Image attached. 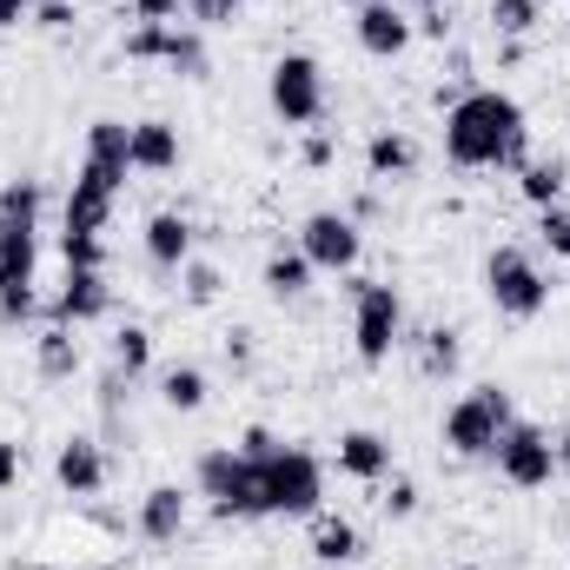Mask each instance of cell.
<instances>
[{
  "instance_id": "cell-29",
  "label": "cell",
  "mask_w": 570,
  "mask_h": 570,
  "mask_svg": "<svg viewBox=\"0 0 570 570\" xmlns=\"http://www.w3.org/2000/svg\"><path fill=\"white\" fill-rule=\"evenodd\" d=\"M538 13H544L538 0H491V27H498L504 40H524V33L538 27Z\"/></svg>"
},
{
  "instance_id": "cell-9",
  "label": "cell",
  "mask_w": 570,
  "mask_h": 570,
  "mask_svg": "<svg viewBox=\"0 0 570 570\" xmlns=\"http://www.w3.org/2000/svg\"><path fill=\"white\" fill-rule=\"evenodd\" d=\"M266 94H273V114H279L285 127H312V120L325 114V73H318L312 53H285V60H273Z\"/></svg>"
},
{
  "instance_id": "cell-42",
  "label": "cell",
  "mask_w": 570,
  "mask_h": 570,
  "mask_svg": "<svg viewBox=\"0 0 570 570\" xmlns=\"http://www.w3.org/2000/svg\"><path fill=\"white\" fill-rule=\"evenodd\" d=\"M20 20H33V0H0V27H20Z\"/></svg>"
},
{
  "instance_id": "cell-5",
  "label": "cell",
  "mask_w": 570,
  "mask_h": 570,
  "mask_svg": "<svg viewBox=\"0 0 570 570\" xmlns=\"http://www.w3.org/2000/svg\"><path fill=\"white\" fill-rule=\"evenodd\" d=\"M259 491H266V518H312L325 498V471L312 451H273L259 458Z\"/></svg>"
},
{
  "instance_id": "cell-4",
  "label": "cell",
  "mask_w": 570,
  "mask_h": 570,
  "mask_svg": "<svg viewBox=\"0 0 570 570\" xmlns=\"http://www.w3.org/2000/svg\"><path fill=\"white\" fill-rule=\"evenodd\" d=\"M511 419H518V412H511V392H504V385H478V392H464V399L444 412V444H451L458 458H491Z\"/></svg>"
},
{
  "instance_id": "cell-22",
  "label": "cell",
  "mask_w": 570,
  "mask_h": 570,
  "mask_svg": "<svg viewBox=\"0 0 570 570\" xmlns=\"http://www.w3.org/2000/svg\"><path fill=\"white\" fill-rule=\"evenodd\" d=\"M33 365H40V379H73V372H80L73 325H47V332L33 338Z\"/></svg>"
},
{
  "instance_id": "cell-12",
  "label": "cell",
  "mask_w": 570,
  "mask_h": 570,
  "mask_svg": "<svg viewBox=\"0 0 570 570\" xmlns=\"http://www.w3.org/2000/svg\"><path fill=\"white\" fill-rule=\"evenodd\" d=\"M53 478H60L67 498H100V491H107V451H100L94 438H67V444L53 451Z\"/></svg>"
},
{
  "instance_id": "cell-31",
  "label": "cell",
  "mask_w": 570,
  "mask_h": 570,
  "mask_svg": "<svg viewBox=\"0 0 570 570\" xmlns=\"http://www.w3.org/2000/svg\"><path fill=\"white\" fill-rule=\"evenodd\" d=\"M179 279H186V305H213V298H219V266H206V259H186V266H179Z\"/></svg>"
},
{
  "instance_id": "cell-10",
  "label": "cell",
  "mask_w": 570,
  "mask_h": 570,
  "mask_svg": "<svg viewBox=\"0 0 570 570\" xmlns=\"http://www.w3.org/2000/svg\"><path fill=\"white\" fill-rule=\"evenodd\" d=\"M298 253L312 259V273H352L358 253H365V239H358V226L345 213H312L298 226Z\"/></svg>"
},
{
  "instance_id": "cell-7",
  "label": "cell",
  "mask_w": 570,
  "mask_h": 570,
  "mask_svg": "<svg viewBox=\"0 0 570 570\" xmlns=\"http://www.w3.org/2000/svg\"><path fill=\"white\" fill-rule=\"evenodd\" d=\"M358 312H352V345H358V358L365 365H385L392 358V345H399V332H405V305H399V292L385 279H358Z\"/></svg>"
},
{
  "instance_id": "cell-34",
  "label": "cell",
  "mask_w": 570,
  "mask_h": 570,
  "mask_svg": "<svg viewBox=\"0 0 570 570\" xmlns=\"http://www.w3.org/2000/svg\"><path fill=\"white\" fill-rule=\"evenodd\" d=\"M33 27L67 33V27H73V0H33Z\"/></svg>"
},
{
  "instance_id": "cell-26",
  "label": "cell",
  "mask_w": 570,
  "mask_h": 570,
  "mask_svg": "<svg viewBox=\"0 0 570 570\" xmlns=\"http://www.w3.org/2000/svg\"><path fill=\"white\" fill-rule=\"evenodd\" d=\"M458 358H464V345H458L451 325H431L425 338H419V365H425V379H451Z\"/></svg>"
},
{
  "instance_id": "cell-8",
  "label": "cell",
  "mask_w": 570,
  "mask_h": 570,
  "mask_svg": "<svg viewBox=\"0 0 570 570\" xmlns=\"http://www.w3.org/2000/svg\"><path fill=\"white\" fill-rule=\"evenodd\" d=\"M491 458H498L504 484H518V491H544L558 478V444H551V431L531 425V419H511Z\"/></svg>"
},
{
  "instance_id": "cell-38",
  "label": "cell",
  "mask_w": 570,
  "mask_h": 570,
  "mask_svg": "<svg viewBox=\"0 0 570 570\" xmlns=\"http://www.w3.org/2000/svg\"><path fill=\"white\" fill-rule=\"evenodd\" d=\"M412 33H425V40H444V33H451V13H444V7H425Z\"/></svg>"
},
{
  "instance_id": "cell-35",
  "label": "cell",
  "mask_w": 570,
  "mask_h": 570,
  "mask_svg": "<svg viewBox=\"0 0 570 570\" xmlns=\"http://www.w3.org/2000/svg\"><path fill=\"white\" fill-rule=\"evenodd\" d=\"M33 312H40L33 285H20V292H0V318H7V325H20V318H33Z\"/></svg>"
},
{
  "instance_id": "cell-41",
  "label": "cell",
  "mask_w": 570,
  "mask_h": 570,
  "mask_svg": "<svg viewBox=\"0 0 570 570\" xmlns=\"http://www.w3.org/2000/svg\"><path fill=\"white\" fill-rule=\"evenodd\" d=\"M226 358L246 365V358H253V332H226Z\"/></svg>"
},
{
  "instance_id": "cell-13",
  "label": "cell",
  "mask_w": 570,
  "mask_h": 570,
  "mask_svg": "<svg viewBox=\"0 0 570 570\" xmlns=\"http://www.w3.org/2000/svg\"><path fill=\"white\" fill-rule=\"evenodd\" d=\"M107 305H114L107 273H80V266H67V285L53 292V325H87V318H100Z\"/></svg>"
},
{
  "instance_id": "cell-2",
  "label": "cell",
  "mask_w": 570,
  "mask_h": 570,
  "mask_svg": "<svg viewBox=\"0 0 570 570\" xmlns=\"http://www.w3.org/2000/svg\"><path fill=\"white\" fill-rule=\"evenodd\" d=\"M40 179H7L0 186V292L33 285L40 259Z\"/></svg>"
},
{
  "instance_id": "cell-18",
  "label": "cell",
  "mask_w": 570,
  "mask_h": 570,
  "mask_svg": "<svg viewBox=\"0 0 570 570\" xmlns=\"http://www.w3.org/2000/svg\"><path fill=\"white\" fill-rule=\"evenodd\" d=\"M338 471L358 478V484H379V478L392 471V444H385L379 431H345V438H338Z\"/></svg>"
},
{
  "instance_id": "cell-28",
  "label": "cell",
  "mask_w": 570,
  "mask_h": 570,
  "mask_svg": "<svg viewBox=\"0 0 570 570\" xmlns=\"http://www.w3.org/2000/svg\"><path fill=\"white\" fill-rule=\"evenodd\" d=\"M146 365H153V332L146 325H120L114 332V372L120 379H140Z\"/></svg>"
},
{
  "instance_id": "cell-20",
  "label": "cell",
  "mask_w": 570,
  "mask_h": 570,
  "mask_svg": "<svg viewBox=\"0 0 570 570\" xmlns=\"http://www.w3.org/2000/svg\"><path fill=\"white\" fill-rule=\"evenodd\" d=\"M159 60L179 73V80H206V40H199V27H159Z\"/></svg>"
},
{
  "instance_id": "cell-15",
  "label": "cell",
  "mask_w": 570,
  "mask_h": 570,
  "mask_svg": "<svg viewBox=\"0 0 570 570\" xmlns=\"http://www.w3.org/2000/svg\"><path fill=\"white\" fill-rule=\"evenodd\" d=\"M114 199H120L114 186H100L94 173H80V179H73V193H67L60 233H94V239H100V233H107V219H114Z\"/></svg>"
},
{
  "instance_id": "cell-39",
  "label": "cell",
  "mask_w": 570,
  "mask_h": 570,
  "mask_svg": "<svg viewBox=\"0 0 570 570\" xmlns=\"http://www.w3.org/2000/svg\"><path fill=\"white\" fill-rule=\"evenodd\" d=\"M13 484H20V444L0 438V491H13Z\"/></svg>"
},
{
  "instance_id": "cell-1",
  "label": "cell",
  "mask_w": 570,
  "mask_h": 570,
  "mask_svg": "<svg viewBox=\"0 0 570 570\" xmlns=\"http://www.w3.org/2000/svg\"><path fill=\"white\" fill-rule=\"evenodd\" d=\"M444 153L451 166H531V127H524V107L498 87H478V94H458L451 114H444Z\"/></svg>"
},
{
  "instance_id": "cell-33",
  "label": "cell",
  "mask_w": 570,
  "mask_h": 570,
  "mask_svg": "<svg viewBox=\"0 0 570 570\" xmlns=\"http://www.w3.org/2000/svg\"><path fill=\"white\" fill-rule=\"evenodd\" d=\"M538 239H544L558 259H570V213H564V206H544V219H538Z\"/></svg>"
},
{
  "instance_id": "cell-43",
  "label": "cell",
  "mask_w": 570,
  "mask_h": 570,
  "mask_svg": "<svg viewBox=\"0 0 570 570\" xmlns=\"http://www.w3.org/2000/svg\"><path fill=\"white\" fill-rule=\"evenodd\" d=\"M325 159H332V140H325V134H318V140H305V166H325Z\"/></svg>"
},
{
  "instance_id": "cell-19",
  "label": "cell",
  "mask_w": 570,
  "mask_h": 570,
  "mask_svg": "<svg viewBox=\"0 0 570 570\" xmlns=\"http://www.w3.org/2000/svg\"><path fill=\"white\" fill-rule=\"evenodd\" d=\"M365 544H358V524L352 518H332V511H312V558L318 564H352Z\"/></svg>"
},
{
  "instance_id": "cell-17",
  "label": "cell",
  "mask_w": 570,
  "mask_h": 570,
  "mask_svg": "<svg viewBox=\"0 0 570 570\" xmlns=\"http://www.w3.org/2000/svg\"><path fill=\"white\" fill-rule=\"evenodd\" d=\"M146 259L166 266V273H179L193 259V219L186 213H153L146 219Z\"/></svg>"
},
{
  "instance_id": "cell-30",
  "label": "cell",
  "mask_w": 570,
  "mask_h": 570,
  "mask_svg": "<svg viewBox=\"0 0 570 570\" xmlns=\"http://www.w3.org/2000/svg\"><path fill=\"white\" fill-rule=\"evenodd\" d=\"M60 253L80 273H107V239H94V233H60Z\"/></svg>"
},
{
  "instance_id": "cell-14",
  "label": "cell",
  "mask_w": 570,
  "mask_h": 570,
  "mask_svg": "<svg viewBox=\"0 0 570 570\" xmlns=\"http://www.w3.org/2000/svg\"><path fill=\"white\" fill-rule=\"evenodd\" d=\"M358 47L379 53V60H392V53L412 47V20H405L392 0H365V7H358Z\"/></svg>"
},
{
  "instance_id": "cell-6",
  "label": "cell",
  "mask_w": 570,
  "mask_h": 570,
  "mask_svg": "<svg viewBox=\"0 0 570 570\" xmlns=\"http://www.w3.org/2000/svg\"><path fill=\"white\" fill-rule=\"evenodd\" d=\"M484 292H491V305H498L504 318H538V312L551 305V279L538 273V259H531L524 246H498V253L484 259Z\"/></svg>"
},
{
  "instance_id": "cell-11",
  "label": "cell",
  "mask_w": 570,
  "mask_h": 570,
  "mask_svg": "<svg viewBox=\"0 0 570 570\" xmlns=\"http://www.w3.org/2000/svg\"><path fill=\"white\" fill-rule=\"evenodd\" d=\"M80 173H94L100 186H127V173H134V127L127 120H94L87 127V159H80Z\"/></svg>"
},
{
  "instance_id": "cell-3",
  "label": "cell",
  "mask_w": 570,
  "mask_h": 570,
  "mask_svg": "<svg viewBox=\"0 0 570 570\" xmlns=\"http://www.w3.org/2000/svg\"><path fill=\"white\" fill-rule=\"evenodd\" d=\"M193 484H199V498L213 504V518H266V491H259V464L253 458H239L233 444H219V451H206L199 458V471H193Z\"/></svg>"
},
{
  "instance_id": "cell-24",
  "label": "cell",
  "mask_w": 570,
  "mask_h": 570,
  "mask_svg": "<svg viewBox=\"0 0 570 570\" xmlns=\"http://www.w3.org/2000/svg\"><path fill=\"white\" fill-rule=\"evenodd\" d=\"M564 186H570V173H564V159H531L524 173H518V193L544 213V206H558L564 199Z\"/></svg>"
},
{
  "instance_id": "cell-25",
  "label": "cell",
  "mask_w": 570,
  "mask_h": 570,
  "mask_svg": "<svg viewBox=\"0 0 570 570\" xmlns=\"http://www.w3.org/2000/svg\"><path fill=\"white\" fill-rule=\"evenodd\" d=\"M159 399H166L173 412H199V405H206V372H199V365H166V372H159Z\"/></svg>"
},
{
  "instance_id": "cell-32",
  "label": "cell",
  "mask_w": 570,
  "mask_h": 570,
  "mask_svg": "<svg viewBox=\"0 0 570 570\" xmlns=\"http://www.w3.org/2000/svg\"><path fill=\"white\" fill-rule=\"evenodd\" d=\"M186 13H193V27H233L246 13V0H186Z\"/></svg>"
},
{
  "instance_id": "cell-23",
  "label": "cell",
  "mask_w": 570,
  "mask_h": 570,
  "mask_svg": "<svg viewBox=\"0 0 570 570\" xmlns=\"http://www.w3.org/2000/svg\"><path fill=\"white\" fill-rule=\"evenodd\" d=\"M412 166H419V146L405 134H372V146H365V173L372 179H405Z\"/></svg>"
},
{
  "instance_id": "cell-27",
  "label": "cell",
  "mask_w": 570,
  "mask_h": 570,
  "mask_svg": "<svg viewBox=\"0 0 570 570\" xmlns=\"http://www.w3.org/2000/svg\"><path fill=\"white\" fill-rule=\"evenodd\" d=\"M305 285H312V259H305L298 246H292V253H273V259H266V292H273V298H298Z\"/></svg>"
},
{
  "instance_id": "cell-36",
  "label": "cell",
  "mask_w": 570,
  "mask_h": 570,
  "mask_svg": "<svg viewBox=\"0 0 570 570\" xmlns=\"http://www.w3.org/2000/svg\"><path fill=\"white\" fill-rule=\"evenodd\" d=\"M385 511H392V518H412V511H419V484H412V478H392Z\"/></svg>"
},
{
  "instance_id": "cell-16",
  "label": "cell",
  "mask_w": 570,
  "mask_h": 570,
  "mask_svg": "<svg viewBox=\"0 0 570 570\" xmlns=\"http://www.w3.org/2000/svg\"><path fill=\"white\" fill-rule=\"evenodd\" d=\"M140 538L146 544H179L186 538V491L179 484H153L140 498Z\"/></svg>"
},
{
  "instance_id": "cell-37",
  "label": "cell",
  "mask_w": 570,
  "mask_h": 570,
  "mask_svg": "<svg viewBox=\"0 0 570 570\" xmlns=\"http://www.w3.org/2000/svg\"><path fill=\"white\" fill-rule=\"evenodd\" d=\"M273 451H279V444H273V431H266V425H253L246 438H239V458H253V464H259V458H273Z\"/></svg>"
},
{
  "instance_id": "cell-40",
  "label": "cell",
  "mask_w": 570,
  "mask_h": 570,
  "mask_svg": "<svg viewBox=\"0 0 570 570\" xmlns=\"http://www.w3.org/2000/svg\"><path fill=\"white\" fill-rule=\"evenodd\" d=\"M179 7H186V0H134V13H140V20H173Z\"/></svg>"
},
{
  "instance_id": "cell-45",
  "label": "cell",
  "mask_w": 570,
  "mask_h": 570,
  "mask_svg": "<svg viewBox=\"0 0 570 570\" xmlns=\"http://www.w3.org/2000/svg\"><path fill=\"white\" fill-rule=\"evenodd\" d=\"M412 7H419V13H425V7H444V0H412Z\"/></svg>"
},
{
  "instance_id": "cell-21",
  "label": "cell",
  "mask_w": 570,
  "mask_h": 570,
  "mask_svg": "<svg viewBox=\"0 0 570 570\" xmlns=\"http://www.w3.org/2000/svg\"><path fill=\"white\" fill-rule=\"evenodd\" d=\"M179 166V134L166 120H140L134 127V173H173Z\"/></svg>"
},
{
  "instance_id": "cell-44",
  "label": "cell",
  "mask_w": 570,
  "mask_h": 570,
  "mask_svg": "<svg viewBox=\"0 0 570 570\" xmlns=\"http://www.w3.org/2000/svg\"><path fill=\"white\" fill-rule=\"evenodd\" d=\"M558 458H564V464H570V425H564V444H558Z\"/></svg>"
}]
</instances>
